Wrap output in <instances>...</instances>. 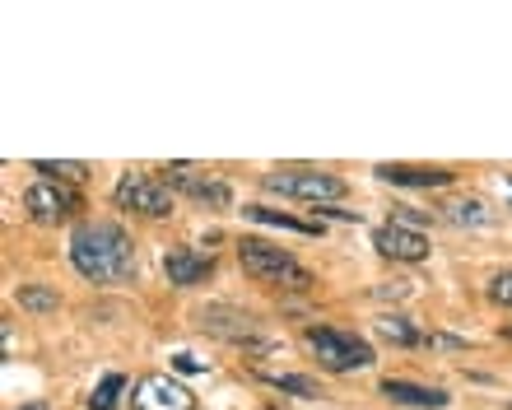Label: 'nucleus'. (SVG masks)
<instances>
[{"mask_svg": "<svg viewBox=\"0 0 512 410\" xmlns=\"http://www.w3.org/2000/svg\"><path fill=\"white\" fill-rule=\"evenodd\" d=\"M24 205L33 219H66L70 210H80V196L56 187V182H33L24 192Z\"/></svg>", "mask_w": 512, "mask_h": 410, "instance_id": "nucleus-10", "label": "nucleus"}, {"mask_svg": "<svg viewBox=\"0 0 512 410\" xmlns=\"http://www.w3.org/2000/svg\"><path fill=\"white\" fill-rule=\"evenodd\" d=\"M173 369H182V373H201L205 364H201L196 355H177V359H173Z\"/></svg>", "mask_w": 512, "mask_h": 410, "instance_id": "nucleus-22", "label": "nucleus"}, {"mask_svg": "<svg viewBox=\"0 0 512 410\" xmlns=\"http://www.w3.org/2000/svg\"><path fill=\"white\" fill-rule=\"evenodd\" d=\"M201 327L205 331H215V336H224L229 345H243V350H252V355H266L270 350V341L256 331V322L247 313H238V308H205L201 313Z\"/></svg>", "mask_w": 512, "mask_h": 410, "instance_id": "nucleus-6", "label": "nucleus"}, {"mask_svg": "<svg viewBox=\"0 0 512 410\" xmlns=\"http://www.w3.org/2000/svg\"><path fill=\"white\" fill-rule=\"evenodd\" d=\"M243 215H247V219H256V224H275V229H294V233H303V238H312V233H322V229H317V224H298V219L280 215V210H266V205H247Z\"/></svg>", "mask_w": 512, "mask_h": 410, "instance_id": "nucleus-16", "label": "nucleus"}, {"mask_svg": "<svg viewBox=\"0 0 512 410\" xmlns=\"http://www.w3.org/2000/svg\"><path fill=\"white\" fill-rule=\"evenodd\" d=\"M19 303H24L28 313H56V303L61 299H56L52 289H42V285H24L19 289Z\"/></svg>", "mask_w": 512, "mask_h": 410, "instance_id": "nucleus-19", "label": "nucleus"}, {"mask_svg": "<svg viewBox=\"0 0 512 410\" xmlns=\"http://www.w3.org/2000/svg\"><path fill=\"white\" fill-rule=\"evenodd\" d=\"M373 173L382 182H391V187H447L452 182L447 168H429V164H378Z\"/></svg>", "mask_w": 512, "mask_h": 410, "instance_id": "nucleus-13", "label": "nucleus"}, {"mask_svg": "<svg viewBox=\"0 0 512 410\" xmlns=\"http://www.w3.org/2000/svg\"><path fill=\"white\" fill-rule=\"evenodd\" d=\"M266 187L280 196H294V201H312V205L345 196V182L336 173H322V168H275V173H266Z\"/></svg>", "mask_w": 512, "mask_h": 410, "instance_id": "nucleus-4", "label": "nucleus"}, {"mask_svg": "<svg viewBox=\"0 0 512 410\" xmlns=\"http://www.w3.org/2000/svg\"><path fill=\"white\" fill-rule=\"evenodd\" d=\"M447 215L457 219V224H489V215H485V205H480V201H457V205H447Z\"/></svg>", "mask_w": 512, "mask_h": 410, "instance_id": "nucleus-20", "label": "nucleus"}, {"mask_svg": "<svg viewBox=\"0 0 512 410\" xmlns=\"http://www.w3.org/2000/svg\"><path fill=\"white\" fill-rule=\"evenodd\" d=\"M163 275H168V285L191 289V285H201L205 275H215V257H205L196 247H173L163 257Z\"/></svg>", "mask_w": 512, "mask_h": 410, "instance_id": "nucleus-9", "label": "nucleus"}, {"mask_svg": "<svg viewBox=\"0 0 512 410\" xmlns=\"http://www.w3.org/2000/svg\"><path fill=\"white\" fill-rule=\"evenodd\" d=\"M112 201L122 205V210H135V215H149V219L173 215V192H168V182L149 178V173H126V178L112 187Z\"/></svg>", "mask_w": 512, "mask_h": 410, "instance_id": "nucleus-5", "label": "nucleus"}, {"mask_svg": "<svg viewBox=\"0 0 512 410\" xmlns=\"http://www.w3.org/2000/svg\"><path fill=\"white\" fill-rule=\"evenodd\" d=\"M373 247L391 261H424L429 257V238L419 229H405V224H382V229H373Z\"/></svg>", "mask_w": 512, "mask_h": 410, "instance_id": "nucleus-8", "label": "nucleus"}, {"mask_svg": "<svg viewBox=\"0 0 512 410\" xmlns=\"http://www.w3.org/2000/svg\"><path fill=\"white\" fill-rule=\"evenodd\" d=\"M378 336L391 341V345H424V331L410 327V317H401V313H382L378 317Z\"/></svg>", "mask_w": 512, "mask_h": 410, "instance_id": "nucleus-14", "label": "nucleus"}, {"mask_svg": "<svg viewBox=\"0 0 512 410\" xmlns=\"http://www.w3.org/2000/svg\"><path fill=\"white\" fill-rule=\"evenodd\" d=\"M168 182H173V187H182L191 201H201V205H229L233 201L224 182H215L210 173L201 178V173H196V168H187V164H173V168H168Z\"/></svg>", "mask_w": 512, "mask_h": 410, "instance_id": "nucleus-12", "label": "nucleus"}, {"mask_svg": "<svg viewBox=\"0 0 512 410\" xmlns=\"http://www.w3.org/2000/svg\"><path fill=\"white\" fill-rule=\"evenodd\" d=\"M131 410H196V397H191V387H182L168 373H149L135 383Z\"/></svg>", "mask_w": 512, "mask_h": 410, "instance_id": "nucleus-7", "label": "nucleus"}, {"mask_svg": "<svg viewBox=\"0 0 512 410\" xmlns=\"http://www.w3.org/2000/svg\"><path fill=\"white\" fill-rule=\"evenodd\" d=\"M238 261H243V271L252 275V280H261V285H275V289H308L312 285L308 266H298L284 247H270V243H261V238H243V243H238Z\"/></svg>", "mask_w": 512, "mask_h": 410, "instance_id": "nucleus-2", "label": "nucleus"}, {"mask_svg": "<svg viewBox=\"0 0 512 410\" xmlns=\"http://www.w3.org/2000/svg\"><path fill=\"white\" fill-rule=\"evenodd\" d=\"M382 397L396 401V406H415V410H447L452 397L443 387H419V383H405V378H382Z\"/></svg>", "mask_w": 512, "mask_h": 410, "instance_id": "nucleus-11", "label": "nucleus"}, {"mask_svg": "<svg viewBox=\"0 0 512 410\" xmlns=\"http://www.w3.org/2000/svg\"><path fill=\"white\" fill-rule=\"evenodd\" d=\"M122 392H126V378H122V373H108V378L94 387L89 410H117V406H122Z\"/></svg>", "mask_w": 512, "mask_h": 410, "instance_id": "nucleus-18", "label": "nucleus"}, {"mask_svg": "<svg viewBox=\"0 0 512 410\" xmlns=\"http://www.w3.org/2000/svg\"><path fill=\"white\" fill-rule=\"evenodd\" d=\"M303 345H308L317 364L326 373H354V369H373V345L354 331H336V327H308L303 331Z\"/></svg>", "mask_w": 512, "mask_h": 410, "instance_id": "nucleus-3", "label": "nucleus"}, {"mask_svg": "<svg viewBox=\"0 0 512 410\" xmlns=\"http://www.w3.org/2000/svg\"><path fill=\"white\" fill-rule=\"evenodd\" d=\"M33 173H42V182H80L89 168L84 164H70V159H33Z\"/></svg>", "mask_w": 512, "mask_h": 410, "instance_id": "nucleus-17", "label": "nucleus"}, {"mask_svg": "<svg viewBox=\"0 0 512 410\" xmlns=\"http://www.w3.org/2000/svg\"><path fill=\"white\" fill-rule=\"evenodd\" d=\"M261 383L275 387V392H289V397H322V392H317V383H312V378H303V373H261Z\"/></svg>", "mask_w": 512, "mask_h": 410, "instance_id": "nucleus-15", "label": "nucleus"}, {"mask_svg": "<svg viewBox=\"0 0 512 410\" xmlns=\"http://www.w3.org/2000/svg\"><path fill=\"white\" fill-rule=\"evenodd\" d=\"M70 266L94 285H117L135 271L131 233L122 224H112V219H84L70 233Z\"/></svg>", "mask_w": 512, "mask_h": 410, "instance_id": "nucleus-1", "label": "nucleus"}, {"mask_svg": "<svg viewBox=\"0 0 512 410\" xmlns=\"http://www.w3.org/2000/svg\"><path fill=\"white\" fill-rule=\"evenodd\" d=\"M489 299H494V303H508V308H512V271L494 275V285H489Z\"/></svg>", "mask_w": 512, "mask_h": 410, "instance_id": "nucleus-21", "label": "nucleus"}]
</instances>
